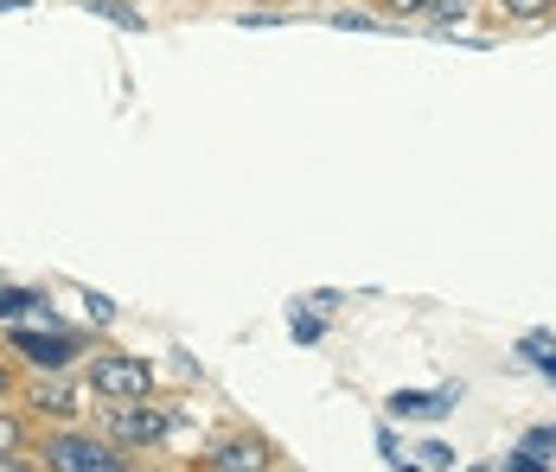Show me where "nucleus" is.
Wrapping results in <instances>:
<instances>
[{"label": "nucleus", "mask_w": 556, "mask_h": 472, "mask_svg": "<svg viewBox=\"0 0 556 472\" xmlns=\"http://www.w3.org/2000/svg\"><path fill=\"white\" fill-rule=\"evenodd\" d=\"M205 472H269V441L256 434H230L205 454Z\"/></svg>", "instance_id": "nucleus-3"}, {"label": "nucleus", "mask_w": 556, "mask_h": 472, "mask_svg": "<svg viewBox=\"0 0 556 472\" xmlns=\"http://www.w3.org/2000/svg\"><path fill=\"white\" fill-rule=\"evenodd\" d=\"M46 467L52 472H128V460L115 454L110 441H90V434H52V441H46Z\"/></svg>", "instance_id": "nucleus-1"}, {"label": "nucleus", "mask_w": 556, "mask_h": 472, "mask_svg": "<svg viewBox=\"0 0 556 472\" xmlns=\"http://www.w3.org/2000/svg\"><path fill=\"white\" fill-rule=\"evenodd\" d=\"M429 20H435V26H454V20H467V0H429Z\"/></svg>", "instance_id": "nucleus-7"}, {"label": "nucleus", "mask_w": 556, "mask_h": 472, "mask_svg": "<svg viewBox=\"0 0 556 472\" xmlns=\"http://www.w3.org/2000/svg\"><path fill=\"white\" fill-rule=\"evenodd\" d=\"M33 409H46V416H71V390H64V383L39 390V396H33Z\"/></svg>", "instance_id": "nucleus-6"}, {"label": "nucleus", "mask_w": 556, "mask_h": 472, "mask_svg": "<svg viewBox=\"0 0 556 472\" xmlns=\"http://www.w3.org/2000/svg\"><path fill=\"white\" fill-rule=\"evenodd\" d=\"M13 345H20L39 370H58L71 358V339H64V332H13Z\"/></svg>", "instance_id": "nucleus-4"}, {"label": "nucleus", "mask_w": 556, "mask_h": 472, "mask_svg": "<svg viewBox=\"0 0 556 472\" xmlns=\"http://www.w3.org/2000/svg\"><path fill=\"white\" fill-rule=\"evenodd\" d=\"M90 7H97V13H110V20H122V26H141V20H135L122 0H90Z\"/></svg>", "instance_id": "nucleus-11"}, {"label": "nucleus", "mask_w": 556, "mask_h": 472, "mask_svg": "<svg viewBox=\"0 0 556 472\" xmlns=\"http://www.w3.org/2000/svg\"><path fill=\"white\" fill-rule=\"evenodd\" d=\"M390 13H422V7H429V0H384Z\"/></svg>", "instance_id": "nucleus-13"}, {"label": "nucleus", "mask_w": 556, "mask_h": 472, "mask_svg": "<svg viewBox=\"0 0 556 472\" xmlns=\"http://www.w3.org/2000/svg\"><path fill=\"white\" fill-rule=\"evenodd\" d=\"M115 434L135 441V447H154V441L167 434V416H154V409H148V416H141V409H122V416H115Z\"/></svg>", "instance_id": "nucleus-5"}, {"label": "nucleus", "mask_w": 556, "mask_h": 472, "mask_svg": "<svg viewBox=\"0 0 556 472\" xmlns=\"http://www.w3.org/2000/svg\"><path fill=\"white\" fill-rule=\"evenodd\" d=\"M396 409H403V416H442L435 396H396Z\"/></svg>", "instance_id": "nucleus-9"}, {"label": "nucleus", "mask_w": 556, "mask_h": 472, "mask_svg": "<svg viewBox=\"0 0 556 472\" xmlns=\"http://www.w3.org/2000/svg\"><path fill=\"white\" fill-rule=\"evenodd\" d=\"M0 472H33V460H20V454H0Z\"/></svg>", "instance_id": "nucleus-12"}, {"label": "nucleus", "mask_w": 556, "mask_h": 472, "mask_svg": "<svg viewBox=\"0 0 556 472\" xmlns=\"http://www.w3.org/2000/svg\"><path fill=\"white\" fill-rule=\"evenodd\" d=\"M90 383H97V396L135 403V396L154 390V370L141 365V358H97V365H90Z\"/></svg>", "instance_id": "nucleus-2"}, {"label": "nucleus", "mask_w": 556, "mask_h": 472, "mask_svg": "<svg viewBox=\"0 0 556 472\" xmlns=\"http://www.w3.org/2000/svg\"><path fill=\"white\" fill-rule=\"evenodd\" d=\"M0 396H7V370H0Z\"/></svg>", "instance_id": "nucleus-14"}, {"label": "nucleus", "mask_w": 556, "mask_h": 472, "mask_svg": "<svg viewBox=\"0 0 556 472\" xmlns=\"http://www.w3.org/2000/svg\"><path fill=\"white\" fill-rule=\"evenodd\" d=\"M505 13H511V20H538V13H551L556 0H500Z\"/></svg>", "instance_id": "nucleus-8"}, {"label": "nucleus", "mask_w": 556, "mask_h": 472, "mask_svg": "<svg viewBox=\"0 0 556 472\" xmlns=\"http://www.w3.org/2000/svg\"><path fill=\"white\" fill-rule=\"evenodd\" d=\"M0 454H20V421L0 416Z\"/></svg>", "instance_id": "nucleus-10"}]
</instances>
